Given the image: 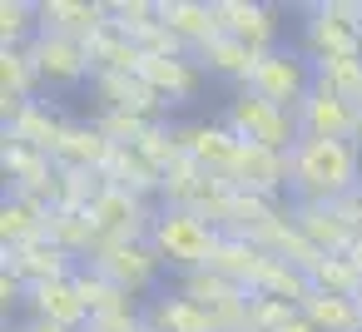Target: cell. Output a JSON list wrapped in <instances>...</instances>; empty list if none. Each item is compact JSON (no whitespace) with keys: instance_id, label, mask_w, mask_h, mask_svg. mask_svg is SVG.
Masks as SVG:
<instances>
[{"instance_id":"cell-1","label":"cell","mask_w":362,"mask_h":332,"mask_svg":"<svg viewBox=\"0 0 362 332\" xmlns=\"http://www.w3.org/2000/svg\"><path fill=\"white\" fill-rule=\"evenodd\" d=\"M362 189V149L352 139H298L293 194L298 203H337Z\"/></svg>"},{"instance_id":"cell-2","label":"cell","mask_w":362,"mask_h":332,"mask_svg":"<svg viewBox=\"0 0 362 332\" xmlns=\"http://www.w3.org/2000/svg\"><path fill=\"white\" fill-rule=\"evenodd\" d=\"M218 238H223V233H218L204 213H194V208H164V203H159L154 228H149V243H154L159 263H164L169 273H179V278L209 268L214 253H218Z\"/></svg>"},{"instance_id":"cell-3","label":"cell","mask_w":362,"mask_h":332,"mask_svg":"<svg viewBox=\"0 0 362 332\" xmlns=\"http://www.w3.org/2000/svg\"><path fill=\"white\" fill-rule=\"evenodd\" d=\"M313 65L362 55V0H313L303 6V45Z\"/></svg>"},{"instance_id":"cell-4","label":"cell","mask_w":362,"mask_h":332,"mask_svg":"<svg viewBox=\"0 0 362 332\" xmlns=\"http://www.w3.org/2000/svg\"><path fill=\"white\" fill-rule=\"evenodd\" d=\"M218 119L233 129V139H238V144H258V149H278V154H293V149H298V139H303V129H298V114H293V109L268 105V100H258V95H248V90H238V95L223 105V114H218Z\"/></svg>"},{"instance_id":"cell-5","label":"cell","mask_w":362,"mask_h":332,"mask_svg":"<svg viewBox=\"0 0 362 332\" xmlns=\"http://www.w3.org/2000/svg\"><path fill=\"white\" fill-rule=\"evenodd\" d=\"M313 85H317V70H313V60L303 55V50H288V45H278V50H268V55H258V65H253V75H248V95H258V100H268V105H283V109H293L298 114V105L313 95Z\"/></svg>"},{"instance_id":"cell-6","label":"cell","mask_w":362,"mask_h":332,"mask_svg":"<svg viewBox=\"0 0 362 332\" xmlns=\"http://www.w3.org/2000/svg\"><path fill=\"white\" fill-rule=\"evenodd\" d=\"M90 268L105 273V278H110L115 287H124L129 297L149 292V287L159 283V273H164V263H159V253H154L149 238H105V243L95 248Z\"/></svg>"},{"instance_id":"cell-7","label":"cell","mask_w":362,"mask_h":332,"mask_svg":"<svg viewBox=\"0 0 362 332\" xmlns=\"http://www.w3.org/2000/svg\"><path fill=\"white\" fill-rule=\"evenodd\" d=\"M30 60L40 70V85H50V90H75V85L95 80L90 45L65 40V35H35L30 40Z\"/></svg>"},{"instance_id":"cell-8","label":"cell","mask_w":362,"mask_h":332,"mask_svg":"<svg viewBox=\"0 0 362 332\" xmlns=\"http://www.w3.org/2000/svg\"><path fill=\"white\" fill-rule=\"evenodd\" d=\"M0 174H6V194H21V198H40V203H55V189H60V169L50 154H35L16 139L0 144Z\"/></svg>"},{"instance_id":"cell-9","label":"cell","mask_w":362,"mask_h":332,"mask_svg":"<svg viewBox=\"0 0 362 332\" xmlns=\"http://www.w3.org/2000/svg\"><path fill=\"white\" fill-rule=\"evenodd\" d=\"M85 213L95 218L100 238H149V228H154V213H159V208H154L149 198L129 194V189L105 184V194H100Z\"/></svg>"},{"instance_id":"cell-10","label":"cell","mask_w":362,"mask_h":332,"mask_svg":"<svg viewBox=\"0 0 362 332\" xmlns=\"http://www.w3.org/2000/svg\"><path fill=\"white\" fill-rule=\"evenodd\" d=\"M174 134H179V144H184V154L204 169V174H214V179H228L233 174V159H238V139H233V129L223 124V119H189V124H174Z\"/></svg>"},{"instance_id":"cell-11","label":"cell","mask_w":362,"mask_h":332,"mask_svg":"<svg viewBox=\"0 0 362 332\" xmlns=\"http://www.w3.org/2000/svg\"><path fill=\"white\" fill-rule=\"evenodd\" d=\"M233 189L243 194H263V198H283L293 194V154H278V149H258V144H243L238 159H233V174H228Z\"/></svg>"},{"instance_id":"cell-12","label":"cell","mask_w":362,"mask_h":332,"mask_svg":"<svg viewBox=\"0 0 362 332\" xmlns=\"http://www.w3.org/2000/svg\"><path fill=\"white\" fill-rule=\"evenodd\" d=\"M218 11V30L238 35L243 45H253L258 55L278 50V30H283V11L278 6H263V0H214Z\"/></svg>"},{"instance_id":"cell-13","label":"cell","mask_w":362,"mask_h":332,"mask_svg":"<svg viewBox=\"0 0 362 332\" xmlns=\"http://www.w3.org/2000/svg\"><path fill=\"white\" fill-rule=\"evenodd\" d=\"M110 25V0H40V35H65L90 45Z\"/></svg>"},{"instance_id":"cell-14","label":"cell","mask_w":362,"mask_h":332,"mask_svg":"<svg viewBox=\"0 0 362 332\" xmlns=\"http://www.w3.org/2000/svg\"><path fill=\"white\" fill-rule=\"evenodd\" d=\"M75 258L55 243V238H35V243H21V248H6V273H16L25 287H40V283H60V278H75Z\"/></svg>"},{"instance_id":"cell-15","label":"cell","mask_w":362,"mask_h":332,"mask_svg":"<svg viewBox=\"0 0 362 332\" xmlns=\"http://www.w3.org/2000/svg\"><path fill=\"white\" fill-rule=\"evenodd\" d=\"M90 90H95L100 109L139 114V119H149V124H164V114H169V105H164V100L139 80V75H95V80H90Z\"/></svg>"},{"instance_id":"cell-16","label":"cell","mask_w":362,"mask_h":332,"mask_svg":"<svg viewBox=\"0 0 362 332\" xmlns=\"http://www.w3.org/2000/svg\"><path fill=\"white\" fill-rule=\"evenodd\" d=\"M139 80H144L164 105H184V100H194V95H199L204 70H199V60H194V55H144Z\"/></svg>"},{"instance_id":"cell-17","label":"cell","mask_w":362,"mask_h":332,"mask_svg":"<svg viewBox=\"0 0 362 332\" xmlns=\"http://www.w3.org/2000/svg\"><path fill=\"white\" fill-rule=\"evenodd\" d=\"M298 129H303V139H352L357 105H347V100L313 85V95L298 105Z\"/></svg>"},{"instance_id":"cell-18","label":"cell","mask_w":362,"mask_h":332,"mask_svg":"<svg viewBox=\"0 0 362 332\" xmlns=\"http://www.w3.org/2000/svg\"><path fill=\"white\" fill-rule=\"evenodd\" d=\"M288 213H293L298 233H303L317 253H347V248L357 243L352 228H347V218L337 213V203H298V198H288Z\"/></svg>"},{"instance_id":"cell-19","label":"cell","mask_w":362,"mask_h":332,"mask_svg":"<svg viewBox=\"0 0 362 332\" xmlns=\"http://www.w3.org/2000/svg\"><path fill=\"white\" fill-rule=\"evenodd\" d=\"M110 154H115V144L105 139V129H100L95 119H90V124H80V119H70L50 159H55L60 169H90V174H105V164H110Z\"/></svg>"},{"instance_id":"cell-20","label":"cell","mask_w":362,"mask_h":332,"mask_svg":"<svg viewBox=\"0 0 362 332\" xmlns=\"http://www.w3.org/2000/svg\"><path fill=\"white\" fill-rule=\"evenodd\" d=\"M194 60H199V70H204V75L233 80V85L243 90V85H248V75H253V65H258V50H253V45H243L238 35L218 30L214 40H204V45L194 50Z\"/></svg>"},{"instance_id":"cell-21","label":"cell","mask_w":362,"mask_h":332,"mask_svg":"<svg viewBox=\"0 0 362 332\" xmlns=\"http://www.w3.org/2000/svg\"><path fill=\"white\" fill-rule=\"evenodd\" d=\"M25 307H30V317H45V322L70 327V332H85V327H90V307H85V297L75 292V283H70V278L30 287Z\"/></svg>"},{"instance_id":"cell-22","label":"cell","mask_w":362,"mask_h":332,"mask_svg":"<svg viewBox=\"0 0 362 332\" xmlns=\"http://www.w3.org/2000/svg\"><path fill=\"white\" fill-rule=\"evenodd\" d=\"M159 25L189 50H199L204 40L218 35V11L214 0H159Z\"/></svg>"},{"instance_id":"cell-23","label":"cell","mask_w":362,"mask_h":332,"mask_svg":"<svg viewBox=\"0 0 362 332\" xmlns=\"http://www.w3.org/2000/svg\"><path fill=\"white\" fill-rule=\"evenodd\" d=\"M50 218H55V203L6 194V203H0V243H6V248H21V243L50 238Z\"/></svg>"},{"instance_id":"cell-24","label":"cell","mask_w":362,"mask_h":332,"mask_svg":"<svg viewBox=\"0 0 362 332\" xmlns=\"http://www.w3.org/2000/svg\"><path fill=\"white\" fill-rule=\"evenodd\" d=\"M65 124H70V119H65L55 105L30 100V105L6 124V139H16V144H25V149H35V154H55V144H60Z\"/></svg>"},{"instance_id":"cell-25","label":"cell","mask_w":362,"mask_h":332,"mask_svg":"<svg viewBox=\"0 0 362 332\" xmlns=\"http://www.w3.org/2000/svg\"><path fill=\"white\" fill-rule=\"evenodd\" d=\"M268 263H273V253H268V248H258L253 238H233V233H223V238H218V253H214V263H209V268H214V273H223L228 283H238L243 292H253Z\"/></svg>"},{"instance_id":"cell-26","label":"cell","mask_w":362,"mask_h":332,"mask_svg":"<svg viewBox=\"0 0 362 332\" xmlns=\"http://www.w3.org/2000/svg\"><path fill=\"white\" fill-rule=\"evenodd\" d=\"M105 184L129 189V194H139V198H149V203L164 194V174H159L134 144H115V154H110V164H105Z\"/></svg>"},{"instance_id":"cell-27","label":"cell","mask_w":362,"mask_h":332,"mask_svg":"<svg viewBox=\"0 0 362 332\" xmlns=\"http://www.w3.org/2000/svg\"><path fill=\"white\" fill-rule=\"evenodd\" d=\"M144 327L149 332H214V317L179 292H154L144 302Z\"/></svg>"},{"instance_id":"cell-28","label":"cell","mask_w":362,"mask_h":332,"mask_svg":"<svg viewBox=\"0 0 362 332\" xmlns=\"http://www.w3.org/2000/svg\"><path fill=\"white\" fill-rule=\"evenodd\" d=\"M174 292H179V297H189V302H199L204 312H223V307H233V302H243V297H253V292H243L238 283H228V278H223V273H214V268H199V273H184Z\"/></svg>"},{"instance_id":"cell-29","label":"cell","mask_w":362,"mask_h":332,"mask_svg":"<svg viewBox=\"0 0 362 332\" xmlns=\"http://www.w3.org/2000/svg\"><path fill=\"white\" fill-rule=\"evenodd\" d=\"M50 238H55L75 263H90L95 248L105 243L100 228H95V218H90L85 208H55V218H50Z\"/></svg>"},{"instance_id":"cell-30","label":"cell","mask_w":362,"mask_h":332,"mask_svg":"<svg viewBox=\"0 0 362 332\" xmlns=\"http://www.w3.org/2000/svg\"><path fill=\"white\" fill-rule=\"evenodd\" d=\"M70 283H75V292L85 297L90 317H105V312H134V307H139V302H134V297H129L124 287H115V283H110L105 273H95L90 263H80Z\"/></svg>"},{"instance_id":"cell-31","label":"cell","mask_w":362,"mask_h":332,"mask_svg":"<svg viewBox=\"0 0 362 332\" xmlns=\"http://www.w3.org/2000/svg\"><path fill=\"white\" fill-rule=\"evenodd\" d=\"M308 322L317 332H362V297H337V292H313L303 302Z\"/></svg>"},{"instance_id":"cell-32","label":"cell","mask_w":362,"mask_h":332,"mask_svg":"<svg viewBox=\"0 0 362 332\" xmlns=\"http://www.w3.org/2000/svg\"><path fill=\"white\" fill-rule=\"evenodd\" d=\"M308 283H313V292H337V297H362V278H357V268H352V258H347V253H322V258L313 263V273H308Z\"/></svg>"},{"instance_id":"cell-33","label":"cell","mask_w":362,"mask_h":332,"mask_svg":"<svg viewBox=\"0 0 362 332\" xmlns=\"http://www.w3.org/2000/svg\"><path fill=\"white\" fill-rule=\"evenodd\" d=\"M40 35V0H0V45H30Z\"/></svg>"},{"instance_id":"cell-34","label":"cell","mask_w":362,"mask_h":332,"mask_svg":"<svg viewBox=\"0 0 362 332\" xmlns=\"http://www.w3.org/2000/svg\"><path fill=\"white\" fill-rule=\"evenodd\" d=\"M317 70V90L347 100V105H362V55L357 60H327V65H313Z\"/></svg>"},{"instance_id":"cell-35","label":"cell","mask_w":362,"mask_h":332,"mask_svg":"<svg viewBox=\"0 0 362 332\" xmlns=\"http://www.w3.org/2000/svg\"><path fill=\"white\" fill-rule=\"evenodd\" d=\"M60 169V164H55ZM105 194V174L90 169H60V189H55V208H90Z\"/></svg>"},{"instance_id":"cell-36","label":"cell","mask_w":362,"mask_h":332,"mask_svg":"<svg viewBox=\"0 0 362 332\" xmlns=\"http://www.w3.org/2000/svg\"><path fill=\"white\" fill-rule=\"evenodd\" d=\"M134 149H139V154H144V159H149V164H154L159 174H169V169H174L179 159H189L169 119H164V124H149V129H144V139H139Z\"/></svg>"},{"instance_id":"cell-37","label":"cell","mask_w":362,"mask_h":332,"mask_svg":"<svg viewBox=\"0 0 362 332\" xmlns=\"http://www.w3.org/2000/svg\"><path fill=\"white\" fill-rule=\"evenodd\" d=\"M110 20L129 40H139L149 25H159V0H110Z\"/></svg>"},{"instance_id":"cell-38","label":"cell","mask_w":362,"mask_h":332,"mask_svg":"<svg viewBox=\"0 0 362 332\" xmlns=\"http://www.w3.org/2000/svg\"><path fill=\"white\" fill-rule=\"evenodd\" d=\"M95 124L105 129V139H110V144H139V139H144V129H149V119H139V114H119V109H100V114H95Z\"/></svg>"},{"instance_id":"cell-39","label":"cell","mask_w":362,"mask_h":332,"mask_svg":"<svg viewBox=\"0 0 362 332\" xmlns=\"http://www.w3.org/2000/svg\"><path fill=\"white\" fill-rule=\"evenodd\" d=\"M85 332H149V327H144V307H134V312H105V317H90Z\"/></svg>"},{"instance_id":"cell-40","label":"cell","mask_w":362,"mask_h":332,"mask_svg":"<svg viewBox=\"0 0 362 332\" xmlns=\"http://www.w3.org/2000/svg\"><path fill=\"white\" fill-rule=\"evenodd\" d=\"M25 297H30V287H25L16 273H6V268H0V307H6V317H11V312H16Z\"/></svg>"},{"instance_id":"cell-41","label":"cell","mask_w":362,"mask_h":332,"mask_svg":"<svg viewBox=\"0 0 362 332\" xmlns=\"http://www.w3.org/2000/svg\"><path fill=\"white\" fill-rule=\"evenodd\" d=\"M278 332H317V327H313V322H308V312L298 307V312H293V317H288V322H283Z\"/></svg>"},{"instance_id":"cell-42","label":"cell","mask_w":362,"mask_h":332,"mask_svg":"<svg viewBox=\"0 0 362 332\" xmlns=\"http://www.w3.org/2000/svg\"><path fill=\"white\" fill-rule=\"evenodd\" d=\"M21 332H70V327H55V322H45V317H30Z\"/></svg>"},{"instance_id":"cell-43","label":"cell","mask_w":362,"mask_h":332,"mask_svg":"<svg viewBox=\"0 0 362 332\" xmlns=\"http://www.w3.org/2000/svg\"><path fill=\"white\" fill-rule=\"evenodd\" d=\"M347 258H352V268H357V278H362V238H357V243L347 248Z\"/></svg>"},{"instance_id":"cell-44","label":"cell","mask_w":362,"mask_h":332,"mask_svg":"<svg viewBox=\"0 0 362 332\" xmlns=\"http://www.w3.org/2000/svg\"><path fill=\"white\" fill-rule=\"evenodd\" d=\"M352 144L362 149V105H357V129H352Z\"/></svg>"}]
</instances>
